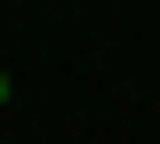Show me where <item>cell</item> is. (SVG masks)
<instances>
[{
  "instance_id": "6da1fadb",
  "label": "cell",
  "mask_w": 160,
  "mask_h": 144,
  "mask_svg": "<svg viewBox=\"0 0 160 144\" xmlns=\"http://www.w3.org/2000/svg\"><path fill=\"white\" fill-rule=\"evenodd\" d=\"M8 96H16V80H8V72H0V104H8Z\"/></svg>"
}]
</instances>
